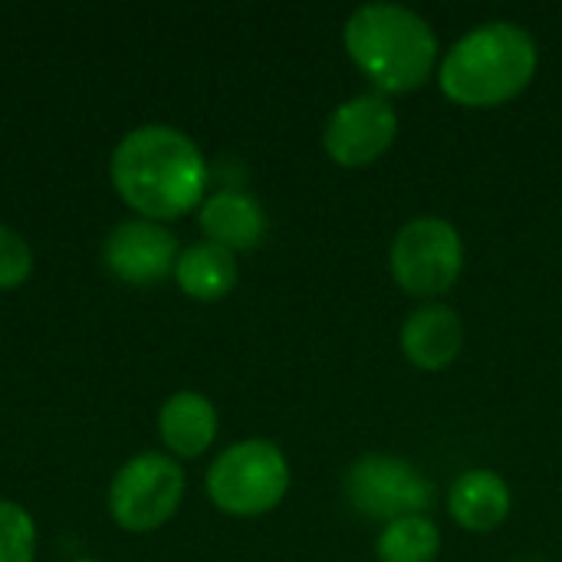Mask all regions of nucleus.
Returning a JSON list of instances; mask_svg holds the SVG:
<instances>
[{
    "mask_svg": "<svg viewBox=\"0 0 562 562\" xmlns=\"http://www.w3.org/2000/svg\"><path fill=\"white\" fill-rule=\"evenodd\" d=\"M464 270V244L451 221L415 217L392 244V277L412 296H438L454 286Z\"/></svg>",
    "mask_w": 562,
    "mask_h": 562,
    "instance_id": "6",
    "label": "nucleus"
},
{
    "mask_svg": "<svg viewBox=\"0 0 562 562\" xmlns=\"http://www.w3.org/2000/svg\"><path fill=\"white\" fill-rule=\"evenodd\" d=\"M201 231L211 244L237 254L254 250L267 234V214L257 198L244 191H217L198 207Z\"/></svg>",
    "mask_w": 562,
    "mask_h": 562,
    "instance_id": "11",
    "label": "nucleus"
},
{
    "mask_svg": "<svg viewBox=\"0 0 562 562\" xmlns=\"http://www.w3.org/2000/svg\"><path fill=\"white\" fill-rule=\"evenodd\" d=\"M346 497L349 504L372 517V520H405V517H425L431 507L435 487L431 481L402 458L389 454H366L346 471Z\"/></svg>",
    "mask_w": 562,
    "mask_h": 562,
    "instance_id": "7",
    "label": "nucleus"
},
{
    "mask_svg": "<svg viewBox=\"0 0 562 562\" xmlns=\"http://www.w3.org/2000/svg\"><path fill=\"white\" fill-rule=\"evenodd\" d=\"M158 435L175 458H201L217 438V408L201 392H175L158 412Z\"/></svg>",
    "mask_w": 562,
    "mask_h": 562,
    "instance_id": "12",
    "label": "nucleus"
},
{
    "mask_svg": "<svg viewBox=\"0 0 562 562\" xmlns=\"http://www.w3.org/2000/svg\"><path fill=\"white\" fill-rule=\"evenodd\" d=\"M540 53L527 26L491 20L464 33L441 59V89L468 109L501 105L520 95L537 76Z\"/></svg>",
    "mask_w": 562,
    "mask_h": 562,
    "instance_id": "2",
    "label": "nucleus"
},
{
    "mask_svg": "<svg viewBox=\"0 0 562 562\" xmlns=\"http://www.w3.org/2000/svg\"><path fill=\"white\" fill-rule=\"evenodd\" d=\"M398 135V112L385 95H356L336 105L323 128V145L336 165L362 168L379 161Z\"/></svg>",
    "mask_w": 562,
    "mask_h": 562,
    "instance_id": "8",
    "label": "nucleus"
},
{
    "mask_svg": "<svg viewBox=\"0 0 562 562\" xmlns=\"http://www.w3.org/2000/svg\"><path fill=\"white\" fill-rule=\"evenodd\" d=\"M33 273V250L30 244L13 231L0 224V293L16 290Z\"/></svg>",
    "mask_w": 562,
    "mask_h": 562,
    "instance_id": "17",
    "label": "nucleus"
},
{
    "mask_svg": "<svg viewBox=\"0 0 562 562\" xmlns=\"http://www.w3.org/2000/svg\"><path fill=\"white\" fill-rule=\"evenodd\" d=\"M464 346V323L445 303H428L415 310L402 326V352L412 366L425 372L448 369Z\"/></svg>",
    "mask_w": 562,
    "mask_h": 562,
    "instance_id": "10",
    "label": "nucleus"
},
{
    "mask_svg": "<svg viewBox=\"0 0 562 562\" xmlns=\"http://www.w3.org/2000/svg\"><path fill=\"white\" fill-rule=\"evenodd\" d=\"M510 487L497 471L477 468L458 477V484L451 487V501L448 510L451 517L471 530V533H491L497 530L507 517H510Z\"/></svg>",
    "mask_w": 562,
    "mask_h": 562,
    "instance_id": "13",
    "label": "nucleus"
},
{
    "mask_svg": "<svg viewBox=\"0 0 562 562\" xmlns=\"http://www.w3.org/2000/svg\"><path fill=\"white\" fill-rule=\"evenodd\" d=\"M184 497V471L175 458L145 451L125 461L109 484V514L125 533L165 527Z\"/></svg>",
    "mask_w": 562,
    "mask_h": 562,
    "instance_id": "5",
    "label": "nucleus"
},
{
    "mask_svg": "<svg viewBox=\"0 0 562 562\" xmlns=\"http://www.w3.org/2000/svg\"><path fill=\"white\" fill-rule=\"evenodd\" d=\"M181 250L171 231H165L155 221L128 217L112 227V234L102 244V263L112 277L132 286H148L175 273Z\"/></svg>",
    "mask_w": 562,
    "mask_h": 562,
    "instance_id": "9",
    "label": "nucleus"
},
{
    "mask_svg": "<svg viewBox=\"0 0 562 562\" xmlns=\"http://www.w3.org/2000/svg\"><path fill=\"white\" fill-rule=\"evenodd\" d=\"M112 188L138 217L175 221L204 204L207 161L194 138L175 125L132 128L109 161Z\"/></svg>",
    "mask_w": 562,
    "mask_h": 562,
    "instance_id": "1",
    "label": "nucleus"
},
{
    "mask_svg": "<svg viewBox=\"0 0 562 562\" xmlns=\"http://www.w3.org/2000/svg\"><path fill=\"white\" fill-rule=\"evenodd\" d=\"M441 550V533L428 517H405L382 530L375 543L379 562H435Z\"/></svg>",
    "mask_w": 562,
    "mask_h": 562,
    "instance_id": "15",
    "label": "nucleus"
},
{
    "mask_svg": "<svg viewBox=\"0 0 562 562\" xmlns=\"http://www.w3.org/2000/svg\"><path fill=\"white\" fill-rule=\"evenodd\" d=\"M76 562H99V560H76Z\"/></svg>",
    "mask_w": 562,
    "mask_h": 562,
    "instance_id": "18",
    "label": "nucleus"
},
{
    "mask_svg": "<svg viewBox=\"0 0 562 562\" xmlns=\"http://www.w3.org/2000/svg\"><path fill=\"white\" fill-rule=\"evenodd\" d=\"M175 280L181 286V293H188L191 300L201 303H214L224 300L234 283H237V260L231 250L201 240L181 250L178 263H175Z\"/></svg>",
    "mask_w": 562,
    "mask_h": 562,
    "instance_id": "14",
    "label": "nucleus"
},
{
    "mask_svg": "<svg viewBox=\"0 0 562 562\" xmlns=\"http://www.w3.org/2000/svg\"><path fill=\"white\" fill-rule=\"evenodd\" d=\"M33 553H36L33 517L13 501H0V562H33Z\"/></svg>",
    "mask_w": 562,
    "mask_h": 562,
    "instance_id": "16",
    "label": "nucleus"
},
{
    "mask_svg": "<svg viewBox=\"0 0 562 562\" xmlns=\"http://www.w3.org/2000/svg\"><path fill=\"white\" fill-rule=\"evenodd\" d=\"M290 491V464L273 441L247 438L224 448L207 471V497L231 517H260Z\"/></svg>",
    "mask_w": 562,
    "mask_h": 562,
    "instance_id": "4",
    "label": "nucleus"
},
{
    "mask_svg": "<svg viewBox=\"0 0 562 562\" xmlns=\"http://www.w3.org/2000/svg\"><path fill=\"white\" fill-rule=\"evenodd\" d=\"M352 63L382 89H418L438 59V36L425 16L402 3H366L342 30Z\"/></svg>",
    "mask_w": 562,
    "mask_h": 562,
    "instance_id": "3",
    "label": "nucleus"
}]
</instances>
